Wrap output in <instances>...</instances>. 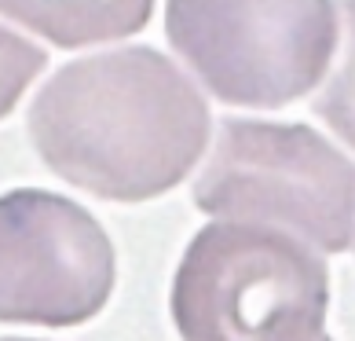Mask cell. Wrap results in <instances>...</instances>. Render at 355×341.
<instances>
[{
  "mask_svg": "<svg viewBox=\"0 0 355 341\" xmlns=\"http://www.w3.org/2000/svg\"><path fill=\"white\" fill-rule=\"evenodd\" d=\"M26 125L55 176L132 206L187 180L213 122L187 74L143 44L67 63L37 92Z\"/></svg>",
  "mask_w": 355,
  "mask_h": 341,
  "instance_id": "cell-1",
  "label": "cell"
},
{
  "mask_svg": "<svg viewBox=\"0 0 355 341\" xmlns=\"http://www.w3.org/2000/svg\"><path fill=\"white\" fill-rule=\"evenodd\" d=\"M168 308L187 341H315L326 338L330 272L304 239L227 217L187 242Z\"/></svg>",
  "mask_w": 355,
  "mask_h": 341,
  "instance_id": "cell-2",
  "label": "cell"
},
{
  "mask_svg": "<svg viewBox=\"0 0 355 341\" xmlns=\"http://www.w3.org/2000/svg\"><path fill=\"white\" fill-rule=\"evenodd\" d=\"M194 206L293 231L319 253H345L355 242V162L311 125L231 117L194 183Z\"/></svg>",
  "mask_w": 355,
  "mask_h": 341,
  "instance_id": "cell-3",
  "label": "cell"
},
{
  "mask_svg": "<svg viewBox=\"0 0 355 341\" xmlns=\"http://www.w3.org/2000/svg\"><path fill=\"white\" fill-rule=\"evenodd\" d=\"M165 33L231 107L279 110L308 96L337 44L334 0H168Z\"/></svg>",
  "mask_w": 355,
  "mask_h": 341,
  "instance_id": "cell-4",
  "label": "cell"
},
{
  "mask_svg": "<svg viewBox=\"0 0 355 341\" xmlns=\"http://www.w3.org/2000/svg\"><path fill=\"white\" fill-rule=\"evenodd\" d=\"M117 257L85 206L41 188L0 194V323L81 326L114 294Z\"/></svg>",
  "mask_w": 355,
  "mask_h": 341,
  "instance_id": "cell-5",
  "label": "cell"
},
{
  "mask_svg": "<svg viewBox=\"0 0 355 341\" xmlns=\"http://www.w3.org/2000/svg\"><path fill=\"white\" fill-rule=\"evenodd\" d=\"M0 15L55 48H88L139 33L154 0H0Z\"/></svg>",
  "mask_w": 355,
  "mask_h": 341,
  "instance_id": "cell-6",
  "label": "cell"
},
{
  "mask_svg": "<svg viewBox=\"0 0 355 341\" xmlns=\"http://www.w3.org/2000/svg\"><path fill=\"white\" fill-rule=\"evenodd\" d=\"M340 59L315 99V114L355 151V0H340Z\"/></svg>",
  "mask_w": 355,
  "mask_h": 341,
  "instance_id": "cell-7",
  "label": "cell"
},
{
  "mask_svg": "<svg viewBox=\"0 0 355 341\" xmlns=\"http://www.w3.org/2000/svg\"><path fill=\"white\" fill-rule=\"evenodd\" d=\"M48 67L44 48L19 37L15 30L0 26V117H8L33 85V77Z\"/></svg>",
  "mask_w": 355,
  "mask_h": 341,
  "instance_id": "cell-8",
  "label": "cell"
}]
</instances>
